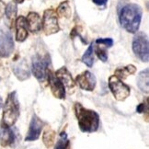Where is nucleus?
Segmentation results:
<instances>
[{
  "instance_id": "11",
  "label": "nucleus",
  "mask_w": 149,
  "mask_h": 149,
  "mask_svg": "<svg viewBox=\"0 0 149 149\" xmlns=\"http://www.w3.org/2000/svg\"><path fill=\"white\" fill-rule=\"evenodd\" d=\"M79 88L86 91H92L96 87V77L89 71H84L76 77V82Z\"/></svg>"
},
{
  "instance_id": "7",
  "label": "nucleus",
  "mask_w": 149,
  "mask_h": 149,
  "mask_svg": "<svg viewBox=\"0 0 149 149\" xmlns=\"http://www.w3.org/2000/svg\"><path fill=\"white\" fill-rule=\"evenodd\" d=\"M42 28L43 31L46 35L57 33L60 31V27L58 24V18L55 10L49 8L46 9L43 13L42 19Z\"/></svg>"
},
{
  "instance_id": "14",
  "label": "nucleus",
  "mask_w": 149,
  "mask_h": 149,
  "mask_svg": "<svg viewBox=\"0 0 149 149\" xmlns=\"http://www.w3.org/2000/svg\"><path fill=\"white\" fill-rule=\"evenodd\" d=\"M26 21H27V27L29 29V31H31V32L37 33L42 30V18L38 13L30 12L26 18Z\"/></svg>"
},
{
  "instance_id": "13",
  "label": "nucleus",
  "mask_w": 149,
  "mask_h": 149,
  "mask_svg": "<svg viewBox=\"0 0 149 149\" xmlns=\"http://www.w3.org/2000/svg\"><path fill=\"white\" fill-rule=\"evenodd\" d=\"M28 27L26 18L19 16L16 19V41L19 42H24L28 37Z\"/></svg>"
},
{
  "instance_id": "1",
  "label": "nucleus",
  "mask_w": 149,
  "mask_h": 149,
  "mask_svg": "<svg viewBox=\"0 0 149 149\" xmlns=\"http://www.w3.org/2000/svg\"><path fill=\"white\" fill-rule=\"evenodd\" d=\"M79 129L83 133H95L100 127V115L93 110L83 107L81 103L77 102L74 106Z\"/></svg>"
},
{
  "instance_id": "24",
  "label": "nucleus",
  "mask_w": 149,
  "mask_h": 149,
  "mask_svg": "<svg viewBox=\"0 0 149 149\" xmlns=\"http://www.w3.org/2000/svg\"><path fill=\"white\" fill-rule=\"evenodd\" d=\"M96 54L98 55L99 58L102 61V62H106L108 60V54L105 49H102L100 47H97L96 49Z\"/></svg>"
},
{
  "instance_id": "4",
  "label": "nucleus",
  "mask_w": 149,
  "mask_h": 149,
  "mask_svg": "<svg viewBox=\"0 0 149 149\" xmlns=\"http://www.w3.org/2000/svg\"><path fill=\"white\" fill-rule=\"evenodd\" d=\"M49 54H37L32 58V72L35 77L39 81L43 82L47 78L48 66L50 65Z\"/></svg>"
},
{
  "instance_id": "15",
  "label": "nucleus",
  "mask_w": 149,
  "mask_h": 149,
  "mask_svg": "<svg viewBox=\"0 0 149 149\" xmlns=\"http://www.w3.org/2000/svg\"><path fill=\"white\" fill-rule=\"evenodd\" d=\"M55 76L60 79V81L64 84L65 88H67L68 89H74L76 83L73 80V77L71 76L70 72L67 70V68L65 66L61 67L60 69H58L55 73Z\"/></svg>"
},
{
  "instance_id": "25",
  "label": "nucleus",
  "mask_w": 149,
  "mask_h": 149,
  "mask_svg": "<svg viewBox=\"0 0 149 149\" xmlns=\"http://www.w3.org/2000/svg\"><path fill=\"white\" fill-rule=\"evenodd\" d=\"M96 43L105 45L106 47H111L113 45V40L111 38H104V39H98L96 40Z\"/></svg>"
},
{
  "instance_id": "17",
  "label": "nucleus",
  "mask_w": 149,
  "mask_h": 149,
  "mask_svg": "<svg viewBox=\"0 0 149 149\" xmlns=\"http://www.w3.org/2000/svg\"><path fill=\"white\" fill-rule=\"evenodd\" d=\"M148 77H149V70L146 68V70H143L137 77V86L143 91V92L148 93Z\"/></svg>"
},
{
  "instance_id": "20",
  "label": "nucleus",
  "mask_w": 149,
  "mask_h": 149,
  "mask_svg": "<svg viewBox=\"0 0 149 149\" xmlns=\"http://www.w3.org/2000/svg\"><path fill=\"white\" fill-rule=\"evenodd\" d=\"M55 12H56L57 16L62 17V18H63V17H64V18H66V19L70 18L72 10H71L69 1H68V0H65V1L62 2L58 6V8H57Z\"/></svg>"
},
{
  "instance_id": "9",
  "label": "nucleus",
  "mask_w": 149,
  "mask_h": 149,
  "mask_svg": "<svg viewBox=\"0 0 149 149\" xmlns=\"http://www.w3.org/2000/svg\"><path fill=\"white\" fill-rule=\"evenodd\" d=\"M47 78L50 85V88L53 95L57 99L65 100V88L60 79L55 76L51 70H48L47 72Z\"/></svg>"
},
{
  "instance_id": "6",
  "label": "nucleus",
  "mask_w": 149,
  "mask_h": 149,
  "mask_svg": "<svg viewBox=\"0 0 149 149\" xmlns=\"http://www.w3.org/2000/svg\"><path fill=\"white\" fill-rule=\"evenodd\" d=\"M109 87L118 101H124L130 96V88L115 76H111L109 79Z\"/></svg>"
},
{
  "instance_id": "8",
  "label": "nucleus",
  "mask_w": 149,
  "mask_h": 149,
  "mask_svg": "<svg viewBox=\"0 0 149 149\" xmlns=\"http://www.w3.org/2000/svg\"><path fill=\"white\" fill-rule=\"evenodd\" d=\"M44 122H42L36 114H33L31 121L30 123V127H29V131L27 133L25 141L27 142H31V141H36L39 139V137L41 136L42 131L44 127Z\"/></svg>"
},
{
  "instance_id": "21",
  "label": "nucleus",
  "mask_w": 149,
  "mask_h": 149,
  "mask_svg": "<svg viewBox=\"0 0 149 149\" xmlns=\"http://www.w3.org/2000/svg\"><path fill=\"white\" fill-rule=\"evenodd\" d=\"M93 42L89 45L88 50L85 52L84 55L82 56V62L88 67H92L94 64V53H93Z\"/></svg>"
},
{
  "instance_id": "29",
  "label": "nucleus",
  "mask_w": 149,
  "mask_h": 149,
  "mask_svg": "<svg viewBox=\"0 0 149 149\" xmlns=\"http://www.w3.org/2000/svg\"><path fill=\"white\" fill-rule=\"evenodd\" d=\"M14 1L16 2V3H19V4H21V3H23L25 0H14Z\"/></svg>"
},
{
  "instance_id": "28",
  "label": "nucleus",
  "mask_w": 149,
  "mask_h": 149,
  "mask_svg": "<svg viewBox=\"0 0 149 149\" xmlns=\"http://www.w3.org/2000/svg\"><path fill=\"white\" fill-rule=\"evenodd\" d=\"M92 1L98 6H105L108 2V0H92Z\"/></svg>"
},
{
  "instance_id": "26",
  "label": "nucleus",
  "mask_w": 149,
  "mask_h": 149,
  "mask_svg": "<svg viewBox=\"0 0 149 149\" xmlns=\"http://www.w3.org/2000/svg\"><path fill=\"white\" fill-rule=\"evenodd\" d=\"M136 111L138 113H143V112H147L148 111V104H147V100H146V103H141V104L138 105V107L136 108Z\"/></svg>"
},
{
  "instance_id": "27",
  "label": "nucleus",
  "mask_w": 149,
  "mask_h": 149,
  "mask_svg": "<svg viewBox=\"0 0 149 149\" xmlns=\"http://www.w3.org/2000/svg\"><path fill=\"white\" fill-rule=\"evenodd\" d=\"M5 9H6V5L2 0H0V17H2L5 14Z\"/></svg>"
},
{
  "instance_id": "18",
  "label": "nucleus",
  "mask_w": 149,
  "mask_h": 149,
  "mask_svg": "<svg viewBox=\"0 0 149 149\" xmlns=\"http://www.w3.org/2000/svg\"><path fill=\"white\" fill-rule=\"evenodd\" d=\"M135 72H136V67L133 65H128L124 67H121L116 69L115 73H114V76L122 80V79H125L130 74H134Z\"/></svg>"
},
{
  "instance_id": "5",
  "label": "nucleus",
  "mask_w": 149,
  "mask_h": 149,
  "mask_svg": "<svg viewBox=\"0 0 149 149\" xmlns=\"http://www.w3.org/2000/svg\"><path fill=\"white\" fill-rule=\"evenodd\" d=\"M133 51L134 54L143 62H148L149 59V42L148 37L144 32L135 34L133 40Z\"/></svg>"
},
{
  "instance_id": "3",
  "label": "nucleus",
  "mask_w": 149,
  "mask_h": 149,
  "mask_svg": "<svg viewBox=\"0 0 149 149\" xmlns=\"http://www.w3.org/2000/svg\"><path fill=\"white\" fill-rule=\"evenodd\" d=\"M19 102L16 91L8 94L3 108L2 124L8 127H12L19 117Z\"/></svg>"
},
{
  "instance_id": "12",
  "label": "nucleus",
  "mask_w": 149,
  "mask_h": 149,
  "mask_svg": "<svg viewBox=\"0 0 149 149\" xmlns=\"http://www.w3.org/2000/svg\"><path fill=\"white\" fill-rule=\"evenodd\" d=\"M17 135L15 131L8 126H0V146L3 147L11 146L16 142Z\"/></svg>"
},
{
  "instance_id": "10",
  "label": "nucleus",
  "mask_w": 149,
  "mask_h": 149,
  "mask_svg": "<svg viewBox=\"0 0 149 149\" xmlns=\"http://www.w3.org/2000/svg\"><path fill=\"white\" fill-rule=\"evenodd\" d=\"M14 42L8 31H0V57H8L13 53Z\"/></svg>"
},
{
  "instance_id": "22",
  "label": "nucleus",
  "mask_w": 149,
  "mask_h": 149,
  "mask_svg": "<svg viewBox=\"0 0 149 149\" xmlns=\"http://www.w3.org/2000/svg\"><path fill=\"white\" fill-rule=\"evenodd\" d=\"M54 149H70V141L67 138L65 132H62L58 141L56 142Z\"/></svg>"
},
{
  "instance_id": "19",
  "label": "nucleus",
  "mask_w": 149,
  "mask_h": 149,
  "mask_svg": "<svg viewBox=\"0 0 149 149\" xmlns=\"http://www.w3.org/2000/svg\"><path fill=\"white\" fill-rule=\"evenodd\" d=\"M55 135H56L55 132L50 127H47L43 132L42 142H43L44 146L47 148H50L54 146V141H55Z\"/></svg>"
},
{
  "instance_id": "23",
  "label": "nucleus",
  "mask_w": 149,
  "mask_h": 149,
  "mask_svg": "<svg viewBox=\"0 0 149 149\" xmlns=\"http://www.w3.org/2000/svg\"><path fill=\"white\" fill-rule=\"evenodd\" d=\"M17 11H18V8H17V5L14 2H10L6 6L5 13L9 20H13L16 18Z\"/></svg>"
},
{
  "instance_id": "2",
  "label": "nucleus",
  "mask_w": 149,
  "mask_h": 149,
  "mask_svg": "<svg viewBox=\"0 0 149 149\" xmlns=\"http://www.w3.org/2000/svg\"><path fill=\"white\" fill-rule=\"evenodd\" d=\"M142 19V8L136 4L124 6L120 13V22L125 31L130 33H136Z\"/></svg>"
},
{
  "instance_id": "16",
  "label": "nucleus",
  "mask_w": 149,
  "mask_h": 149,
  "mask_svg": "<svg viewBox=\"0 0 149 149\" xmlns=\"http://www.w3.org/2000/svg\"><path fill=\"white\" fill-rule=\"evenodd\" d=\"M13 70H14L15 76L18 77L20 81H24V80L28 79L31 76L29 67L24 62H22V63H20V64H19L18 65H16Z\"/></svg>"
},
{
  "instance_id": "30",
  "label": "nucleus",
  "mask_w": 149,
  "mask_h": 149,
  "mask_svg": "<svg viewBox=\"0 0 149 149\" xmlns=\"http://www.w3.org/2000/svg\"><path fill=\"white\" fill-rule=\"evenodd\" d=\"M1 107H2V98L0 97V109H1Z\"/></svg>"
}]
</instances>
